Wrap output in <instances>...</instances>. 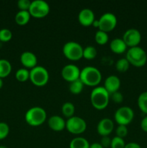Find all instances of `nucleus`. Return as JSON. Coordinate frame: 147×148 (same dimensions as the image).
Here are the masks:
<instances>
[{"label": "nucleus", "instance_id": "5", "mask_svg": "<svg viewBox=\"0 0 147 148\" xmlns=\"http://www.w3.org/2000/svg\"><path fill=\"white\" fill-rule=\"evenodd\" d=\"M83 49L82 45L78 42L70 40L63 45V53L67 59L70 60L76 61L83 57Z\"/></svg>", "mask_w": 147, "mask_h": 148}, {"label": "nucleus", "instance_id": "14", "mask_svg": "<svg viewBox=\"0 0 147 148\" xmlns=\"http://www.w3.org/2000/svg\"><path fill=\"white\" fill-rule=\"evenodd\" d=\"M120 79L118 76L111 75L105 79L103 87L110 95L116 91H118L120 87Z\"/></svg>", "mask_w": 147, "mask_h": 148}, {"label": "nucleus", "instance_id": "20", "mask_svg": "<svg viewBox=\"0 0 147 148\" xmlns=\"http://www.w3.org/2000/svg\"><path fill=\"white\" fill-rule=\"evenodd\" d=\"M30 13L28 10H20L15 15V21L20 25H24L30 19Z\"/></svg>", "mask_w": 147, "mask_h": 148}, {"label": "nucleus", "instance_id": "29", "mask_svg": "<svg viewBox=\"0 0 147 148\" xmlns=\"http://www.w3.org/2000/svg\"><path fill=\"white\" fill-rule=\"evenodd\" d=\"M125 145V143L124 141L123 138H122V137L115 136V137L112 138L110 145L111 148H124Z\"/></svg>", "mask_w": 147, "mask_h": 148}, {"label": "nucleus", "instance_id": "35", "mask_svg": "<svg viewBox=\"0 0 147 148\" xmlns=\"http://www.w3.org/2000/svg\"><path fill=\"white\" fill-rule=\"evenodd\" d=\"M111 140L112 139L109 137V136H102V139L100 140V144L102 145V147H110L111 145Z\"/></svg>", "mask_w": 147, "mask_h": 148}, {"label": "nucleus", "instance_id": "41", "mask_svg": "<svg viewBox=\"0 0 147 148\" xmlns=\"http://www.w3.org/2000/svg\"><path fill=\"white\" fill-rule=\"evenodd\" d=\"M0 148H7V147L4 145H0Z\"/></svg>", "mask_w": 147, "mask_h": 148}, {"label": "nucleus", "instance_id": "36", "mask_svg": "<svg viewBox=\"0 0 147 148\" xmlns=\"http://www.w3.org/2000/svg\"><path fill=\"white\" fill-rule=\"evenodd\" d=\"M141 127L144 132H147V115L145 116L141 121Z\"/></svg>", "mask_w": 147, "mask_h": 148}, {"label": "nucleus", "instance_id": "25", "mask_svg": "<svg viewBox=\"0 0 147 148\" xmlns=\"http://www.w3.org/2000/svg\"><path fill=\"white\" fill-rule=\"evenodd\" d=\"M16 79L20 82H25L30 79V71L27 68H20L15 73Z\"/></svg>", "mask_w": 147, "mask_h": 148}, {"label": "nucleus", "instance_id": "31", "mask_svg": "<svg viewBox=\"0 0 147 148\" xmlns=\"http://www.w3.org/2000/svg\"><path fill=\"white\" fill-rule=\"evenodd\" d=\"M10 133V127L5 122H0V140H4Z\"/></svg>", "mask_w": 147, "mask_h": 148}, {"label": "nucleus", "instance_id": "21", "mask_svg": "<svg viewBox=\"0 0 147 148\" xmlns=\"http://www.w3.org/2000/svg\"><path fill=\"white\" fill-rule=\"evenodd\" d=\"M12 71L11 63L4 59H0V78L8 76Z\"/></svg>", "mask_w": 147, "mask_h": 148}, {"label": "nucleus", "instance_id": "24", "mask_svg": "<svg viewBox=\"0 0 147 148\" xmlns=\"http://www.w3.org/2000/svg\"><path fill=\"white\" fill-rule=\"evenodd\" d=\"M137 103L141 111L147 114V91L140 94Z\"/></svg>", "mask_w": 147, "mask_h": 148}, {"label": "nucleus", "instance_id": "11", "mask_svg": "<svg viewBox=\"0 0 147 148\" xmlns=\"http://www.w3.org/2000/svg\"><path fill=\"white\" fill-rule=\"evenodd\" d=\"M122 40L127 46L133 47L137 46L141 40V34L138 30L135 28H129L124 33Z\"/></svg>", "mask_w": 147, "mask_h": 148}, {"label": "nucleus", "instance_id": "18", "mask_svg": "<svg viewBox=\"0 0 147 148\" xmlns=\"http://www.w3.org/2000/svg\"><path fill=\"white\" fill-rule=\"evenodd\" d=\"M110 48L113 51L116 53H122L126 50L127 45L122 40V38H116L112 39L110 43Z\"/></svg>", "mask_w": 147, "mask_h": 148}, {"label": "nucleus", "instance_id": "7", "mask_svg": "<svg viewBox=\"0 0 147 148\" xmlns=\"http://www.w3.org/2000/svg\"><path fill=\"white\" fill-rule=\"evenodd\" d=\"M30 15L36 18H41L47 15L50 12V6L45 0H33L29 8Z\"/></svg>", "mask_w": 147, "mask_h": 148}, {"label": "nucleus", "instance_id": "39", "mask_svg": "<svg viewBox=\"0 0 147 148\" xmlns=\"http://www.w3.org/2000/svg\"><path fill=\"white\" fill-rule=\"evenodd\" d=\"M92 25L95 26V27H99V21H98V20H94L93 23H92Z\"/></svg>", "mask_w": 147, "mask_h": 148}, {"label": "nucleus", "instance_id": "28", "mask_svg": "<svg viewBox=\"0 0 147 148\" xmlns=\"http://www.w3.org/2000/svg\"><path fill=\"white\" fill-rule=\"evenodd\" d=\"M130 63L126 58H121L119 59L115 63V67L118 72H124L127 71L129 68Z\"/></svg>", "mask_w": 147, "mask_h": 148}, {"label": "nucleus", "instance_id": "9", "mask_svg": "<svg viewBox=\"0 0 147 148\" xmlns=\"http://www.w3.org/2000/svg\"><path fill=\"white\" fill-rule=\"evenodd\" d=\"M66 128L72 134H81L86 130V123L82 117L73 116L66 121Z\"/></svg>", "mask_w": 147, "mask_h": 148}, {"label": "nucleus", "instance_id": "17", "mask_svg": "<svg viewBox=\"0 0 147 148\" xmlns=\"http://www.w3.org/2000/svg\"><path fill=\"white\" fill-rule=\"evenodd\" d=\"M48 124L54 131H61L66 127V121L61 116L53 115L48 120Z\"/></svg>", "mask_w": 147, "mask_h": 148}, {"label": "nucleus", "instance_id": "16", "mask_svg": "<svg viewBox=\"0 0 147 148\" xmlns=\"http://www.w3.org/2000/svg\"><path fill=\"white\" fill-rule=\"evenodd\" d=\"M20 62L27 68H33L37 66V59L34 53L31 51H24L20 56Z\"/></svg>", "mask_w": 147, "mask_h": 148}, {"label": "nucleus", "instance_id": "27", "mask_svg": "<svg viewBox=\"0 0 147 148\" xmlns=\"http://www.w3.org/2000/svg\"><path fill=\"white\" fill-rule=\"evenodd\" d=\"M95 39L97 43H99V44L103 45L105 44L108 41V40H109V36H108L107 32L98 30L96 32V33H95Z\"/></svg>", "mask_w": 147, "mask_h": 148}, {"label": "nucleus", "instance_id": "3", "mask_svg": "<svg viewBox=\"0 0 147 148\" xmlns=\"http://www.w3.org/2000/svg\"><path fill=\"white\" fill-rule=\"evenodd\" d=\"M126 58L130 64L135 66H142L147 62L146 52L140 46L130 47L126 52Z\"/></svg>", "mask_w": 147, "mask_h": 148}, {"label": "nucleus", "instance_id": "13", "mask_svg": "<svg viewBox=\"0 0 147 148\" xmlns=\"http://www.w3.org/2000/svg\"><path fill=\"white\" fill-rule=\"evenodd\" d=\"M114 129V123L109 118H103L98 122L97 130L102 136H108Z\"/></svg>", "mask_w": 147, "mask_h": 148}, {"label": "nucleus", "instance_id": "4", "mask_svg": "<svg viewBox=\"0 0 147 148\" xmlns=\"http://www.w3.org/2000/svg\"><path fill=\"white\" fill-rule=\"evenodd\" d=\"M47 114L44 108L40 106H34L29 108L25 113L24 119L26 122L31 126H39L46 119Z\"/></svg>", "mask_w": 147, "mask_h": 148}, {"label": "nucleus", "instance_id": "15", "mask_svg": "<svg viewBox=\"0 0 147 148\" xmlns=\"http://www.w3.org/2000/svg\"><path fill=\"white\" fill-rule=\"evenodd\" d=\"M78 20L82 25L89 26L95 20V13L91 9L84 8L79 12Z\"/></svg>", "mask_w": 147, "mask_h": 148}, {"label": "nucleus", "instance_id": "22", "mask_svg": "<svg viewBox=\"0 0 147 148\" xmlns=\"http://www.w3.org/2000/svg\"><path fill=\"white\" fill-rule=\"evenodd\" d=\"M84 84L80 79L71 82L69 84V90L73 94H79L82 91Z\"/></svg>", "mask_w": 147, "mask_h": 148}, {"label": "nucleus", "instance_id": "23", "mask_svg": "<svg viewBox=\"0 0 147 148\" xmlns=\"http://www.w3.org/2000/svg\"><path fill=\"white\" fill-rule=\"evenodd\" d=\"M61 111L62 114L65 116L70 118L73 116L75 112V106L71 102H65L61 106Z\"/></svg>", "mask_w": 147, "mask_h": 148}, {"label": "nucleus", "instance_id": "34", "mask_svg": "<svg viewBox=\"0 0 147 148\" xmlns=\"http://www.w3.org/2000/svg\"><path fill=\"white\" fill-rule=\"evenodd\" d=\"M110 97H111L112 101L115 103H121L123 101V95H122V92H120L119 90L110 94Z\"/></svg>", "mask_w": 147, "mask_h": 148}, {"label": "nucleus", "instance_id": "6", "mask_svg": "<svg viewBox=\"0 0 147 148\" xmlns=\"http://www.w3.org/2000/svg\"><path fill=\"white\" fill-rule=\"evenodd\" d=\"M30 79L34 85L43 86L49 79V73L46 67L37 65L30 70Z\"/></svg>", "mask_w": 147, "mask_h": 148}, {"label": "nucleus", "instance_id": "26", "mask_svg": "<svg viewBox=\"0 0 147 148\" xmlns=\"http://www.w3.org/2000/svg\"><path fill=\"white\" fill-rule=\"evenodd\" d=\"M97 54V49L93 46H87L83 49V57L86 59H93Z\"/></svg>", "mask_w": 147, "mask_h": 148}, {"label": "nucleus", "instance_id": "19", "mask_svg": "<svg viewBox=\"0 0 147 148\" xmlns=\"http://www.w3.org/2000/svg\"><path fill=\"white\" fill-rule=\"evenodd\" d=\"M90 144L86 138L76 137L72 139L69 144V148H89Z\"/></svg>", "mask_w": 147, "mask_h": 148}, {"label": "nucleus", "instance_id": "40", "mask_svg": "<svg viewBox=\"0 0 147 148\" xmlns=\"http://www.w3.org/2000/svg\"><path fill=\"white\" fill-rule=\"evenodd\" d=\"M3 86V80H2V78H0V89L2 88Z\"/></svg>", "mask_w": 147, "mask_h": 148}, {"label": "nucleus", "instance_id": "33", "mask_svg": "<svg viewBox=\"0 0 147 148\" xmlns=\"http://www.w3.org/2000/svg\"><path fill=\"white\" fill-rule=\"evenodd\" d=\"M31 4L30 0H19L17 1V6L20 10H29Z\"/></svg>", "mask_w": 147, "mask_h": 148}, {"label": "nucleus", "instance_id": "30", "mask_svg": "<svg viewBox=\"0 0 147 148\" xmlns=\"http://www.w3.org/2000/svg\"><path fill=\"white\" fill-rule=\"evenodd\" d=\"M12 38V33L7 28H2L0 30V41H10Z\"/></svg>", "mask_w": 147, "mask_h": 148}, {"label": "nucleus", "instance_id": "38", "mask_svg": "<svg viewBox=\"0 0 147 148\" xmlns=\"http://www.w3.org/2000/svg\"><path fill=\"white\" fill-rule=\"evenodd\" d=\"M89 148H104L99 143H93L90 144Z\"/></svg>", "mask_w": 147, "mask_h": 148}, {"label": "nucleus", "instance_id": "10", "mask_svg": "<svg viewBox=\"0 0 147 148\" xmlns=\"http://www.w3.org/2000/svg\"><path fill=\"white\" fill-rule=\"evenodd\" d=\"M99 30L109 32L113 30L117 25V17L112 12H107L102 14L99 19Z\"/></svg>", "mask_w": 147, "mask_h": 148}, {"label": "nucleus", "instance_id": "1", "mask_svg": "<svg viewBox=\"0 0 147 148\" xmlns=\"http://www.w3.org/2000/svg\"><path fill=\"white\" fill-rule=\"evenodd\" d=\"M110 96V93L103 86H97L91 92V103L97 109H103L108 105Z\"/></svg>", "mask_w": 147, "mask_h": 148}, {"label": "nucleus", "instance_id": "2", "mask_svg": "<svg viewBox=\"0 0 147 148\" xmlns=\"http://www.w3.org/2000/svg\"><path fill=\"white\" fill-rule=\"evenodd\" d=\"M79 79L84 85L97 86L102 79V74L95 66H86L81 69Z\"/></svg>", "mask_w": 147, "mask_h": 148}, {"label": "nucleus", "instance_id": "8", "mask_svg": "<svg viewBox=\"0 0 147 148\" xmlns=\"http://www.w3.org/2000/svg\"><path fill=\"white\" fill-rule=\"evenodd\" d=\"M133 110L129 106H121L115 111L114 118L118 125H125L130 124L133 119Z\"/></svg>", "mask_w": 147, "mask_h": 148}, {"label": "nucleus", "instance_id": "37", "mask_svg": "<svg viewBox=\"0 0 147 148\" xmlns=\"http://www.w3.org/2000/svg\"><path fill=\"white\" fill-rule=\"evenodd\" d=\"M124 148H141V147L139 144H138V143L132 142V143H129L125 144V147Z\"/></svg>", "mask_w": 147, "mask_h": 148}, {"label": "nucleus", "instance_id": "32", "mask_svg": "<svg viewBox=\"0 0 147 148\" xmlns=\"http://www.w3.org/2000/svg\"><path fill=\"white\" fill-rule=\"evenodd\" d=\"M115 132H116V136L123 138L128 134V130L125 125H118L116 128Z\"/></svg>", "mask_w": 147, "mask_h": 148}, {"label": "nucleus", "instance_id": "12", "mask_svg": "<svg viewBox=\"0 0 147 148\" xmlns=\"http://www.w3.org/2000/svg\"><path fill=\"white\" fill-rule=\"evenodd\" d=\"M81 69L74 64H68L61 69V76L65 80L71 82L79 79Z\"/></svg>", "mask_w": 147, "mask_h": 148}]
</instances>
